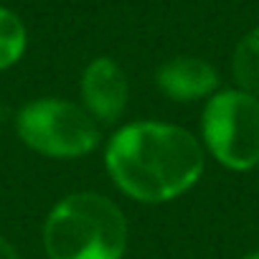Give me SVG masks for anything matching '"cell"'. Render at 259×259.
<instances>
[{"label": "cell", "instance_id": "obj_1", "mask_svg": "<svg viewBox=\"0 0 259 259\" xmlns=\"http://www.w3.org/2000/svg\"><path fill=\"white\" fill-rule=\"evenodd\" d=\"M104 163L124 196L163 203L196 186L203 173V150L178 124L135 122L112 135Z\"/></svg>", "mask_w": 259, "mask_h": 259}, {"label": "cell", "instance_id": "obj_2", "mask_svg": "<svg viewBox=\"0 0 259 259\" xmlns=\"http://www.w3.org/2000/svg\"><path fill=\"white\" fill-rule=\"evenodd\" d=\"M127 221L114 201L99 193H71L44 224L49 259H122Z\"/></svg>", "mask_w": 259, "mask_h": 259}, {"label": "cell", "instance_id": "obj_3", "mask_svg": "<svg viewBox=\"0 0 259 259\" xmlns=\"http://www.w3.org/2000/svg\"><path fill=\"white\" fill-rule=\"evenodd\" d=\"M18 138L36 153L49 158H81L99 143L94 117L66 99L28 102L16 119Z\"/></svg>", "mask_w": 259, "mask_h": 259}, {"label": "cell", "instance_id": "obj_4", "mask_svg": "<svg viewBox=\"0 0 259 259\" xmlns=\"http://www.w3.org/2000/svg\"><path fill=\"white\" fill-rule=\"evenodd\" d=\"M203 140L231 170L259 165V99L241 89L216 92L203 109Z\"/></svg>", "mask_w": 259, "mask_h": 259}, {"label": "cell", "instance_id": "obj_5", "mask_svg": "<svg viewBox=\"0 0 259 259\" xmlns=\"http://www.w3.org/2000/svg\"><path fill=\"white\" fill-rule=\"evenodd\" d=\"M81 97L87 112L94 119L114 122L117 117H122L130 97V84L122 66L109 56H99L89 61L81 74Z\"/></svg>", "mask_w": 259, "mask_h": 259}, {"label": "cell", "instance_id": "obj_6", "mask_svg": "<svg viewBox=\"0 0 259 259\" xmlns=\"http://www.w3.org/2000/svg\"><path fill=\"white\" fill-rule=\"evenodd\" d=\"M155 84L165 97L176 102H196L216 94L219 74L208 61L198 56H176L158 69Z\"/></svg>", "mask_w": 259, "mask_h": 259}, {"label": "cell", "instance_id": "obj_7", "mask_svg": "<svg viewBox=\"0 0 259 259\" xmlns=\"http://www.w3.org/2000/svg\"><path fill=\"white\" fill-rule=\"evenodd\" d=\"M231 71L241 92L254 94L259 99V26L249 31L234 49Z\"/></svg>", "mask_w": 259, "mask_h": 259}, {"label": "cell", "instance_id": "obj_8", "mask_svg": "<svg viewBox=\"0 0 259 259\" xmlns=\"http://www.w3.org/2000/svg\"><path fill=\"white\" fill-rule=\"evenodd\" d=\"M26 51V26L23 21L0 6V71L13 66Z\"/></svg>", "mask_w": 259, "mask_h": 259}, {"label": "cell", "instance_id": "obj_9", "mask_svg": "<svg viewBox=\"0 0 259 259\" xmlns=\"http://www.w3.org/2000/svg\"><path fill=\"white\" fill-rule=\"evenodd\" d=\"M0 259H21V256H18V251L13 249V244H11V241H6L3 236H0Z\"/></svg>", "mask_w": 259, "mask_h": 259}, {"label": "cell", "instance_id": "obj_10", "mask_svg": "<svg viewBox=\"0 0 259 259\" xmlns=\"http://www.w3.org/2000/svg\"><path fill=\"white\" fill-rule=\"evenodd\" d=\"M244 259H259V251H254V254H249V256H244Z\"/></svg>", "mask_w": 259, "mask_h": 259}]
</instances>
